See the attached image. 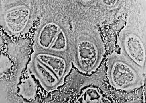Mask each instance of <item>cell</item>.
I'll use <instances>...</instances> for the list:
<instances>
[{"instance_id": "cell-4", "label": "cell", "mask_w": 146, "mask_h": 103, "mask_svg": "<svg viewBox=\"0 0 146 103\" xmlns=\"http://www.w3.org/2000/svg\"><path fill=\"white\" fill-rule=\"evenodd\" d=\"M29 70L38 80L42 88L47 91H52L62 84L52 70L40 63L33 56L29 64Z\"/></svg>"}, {"instance_id": "cell-12", "label": "cell", "mask_w": 146, "mask_h": 103, "mask_svg": "<svg viewBox=\"0 0 146 103\" xmlns=\"http://www.w3.org/2000/svg\"><path fill=\"white\" fill-rule=\"evenodd\" d=\"M21 1V0H1L2 4H9L15 3V2Z\"/></svg>"}, {"instance_id": "cell-7", "label": "cell", "mask_w": 146, "mask_h": 103, "mask_svg": "<svg viewBox=\"0 0 146 103\" xmlns=\"http://www.w3.org/2000/svg\"><path fill=\"white\" fill-rule=\"evenodd\" d=\"M59 31V27L54 23L46 24L42 28L38 37V44L42 50L49 49Z\"/></svg>"}, {"instance_id": "cell-9", "label": "cell", "mask_w": 146, "mask_h": 103, "mask_svg": "<svg viewBox=\"0 0 146 103\" xmlns=\"http://www.w3.org/2000/svg\"><path fill=\"white\" fill-rule=\"evenodd\" d=\"M102 95L98 90L93 87L86 88L83 92L82 102L86 103H96L102 101Z\"/></svg>"}, {"instance_id": "cell-6", "label": "cell", "mask_w": 146, "mask_h": 103, "mask_svg": "<svg viewBox=\"0 0 146 103\" xmlns=\"http://www.w3.org/2000/svg\"><path fill=\"white\" fill-rule=\"evenodd\" d=\"M30 14V10L25 7L15 8L7 11L4 20L8 29L13 33L21 32L29 21Z\"/></svg>"}, {"instance_id": "cell-10", "label": "cell", "mask_w": 146, "mask_h": 103, "mask_svg": "<svg viewBox=\"0 0 146 103\" xmlns=\"http://www.w3.org/2000/svg\"><path fill=\"white\" fill-rule=\"evenodd\" d=\"M66 47H67V41L65 35L61 30H60L49 49L52 52H60L64 51L66 49Z\"/></svg>"}, {"instance_id": "cell-2", "label": "cell", "mask_w": 146, "mask_h": 103, "mask_svg": "<svg viewBox=\"0 0 146 103\" xmlns=\"http://www.w3.org/2000/svg\"><path fill=\"white\" fill-rule=\"evenodd\" d=\"M83 37L77 43L74 63L80 71L89 74L98 67L104 52L93 40Z\"/></svg>"}, {"instance_id": "cell-1", "label": "cell", "mask_w": 146, "mask_h": 103, "mask_svg": "<svg viewBox=\"0 0 146 103\" xmlns=\"http://www.w3.org/2000/svg\"><path fill=\"white\" fill-rule=\"evenodd\" d=\"M107 64L110 82L115 89L133 90L142 84V69L127 56L113 54Z\"/></svg>"}, {"instance_id": "cell-11", "label": "cell", "mask_w": 146, "mask_h": 103, "mask_svg": "<svg viewBox=\"0 0 146 103\" xmlns=\"http://www.w3.org/2000/svg\"><path fill=\"white\" fill-rule=\"evenodd\" d=\"M101 1L104 5L108 7H113L116 4L117 0H101Z\"/></svg>"}, {"instance_id": "cell-5", "label": "cell", "mask_w": 146, "mask_h": 103, "mask_svg": "<svg viewBox=\"0 0 146 103\" xmlns=\"http://www.w3.org/2000/svg\"><path fill=\"white\" fill-rule=\"evenodd\" d=\"M123 49L127 57L138 66L141 69L145 63V51L143 44L137 35L129 34L123 41Z\"/></svg>"}, {"instance_id": "cell-3", "label": "cell", "mask_w": 146, "mask_h": 103, "mask_svg": "<svg viewBox=\"0 0 146 103\" xmlns=\"http://www.w3.org/2000/svg\"><path fill=\"white\" fill-rule=\"evenodd\" d=\"M32 56L52 70L63 84L64 78L71 68V63L66 56L43 50L35 52Z\"/></svg>"}, {"instance_id": "cell-13", "label": "cell", "mask_w": 146, "mask_h": 103, "mask_svg": "<svg viewBox=\"0 0 146 103\" xmlns=\"http://www.w3.org/2000/svg\"><path fill=\"white\" fill-rule=\"evenodd\" d=\"M83 1H91V0H83Z\"/></svg>"}, {"instance_id": "cell-8", "label": "cell", "mask_w": 146, "mask_h": 103, "mask_svg": "<svg viewBox=\"0 0 146 103\" xmlns=\"http://www.w3.org/2000/svg\"><path fill=\"white\" fill-rule=\"evenodd\" d=\"M20 94L26 100H32L35 97L37 90L36 83L31 76H27L21 80L19 84Z\"/></svg>"}]
</instances>
